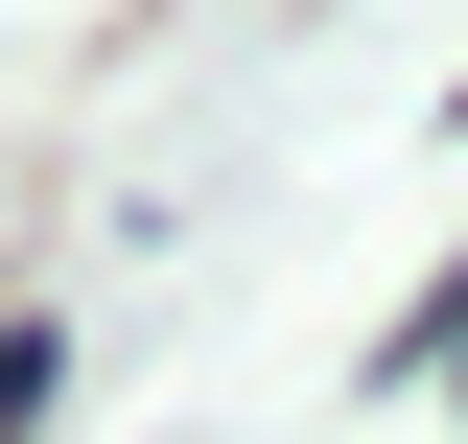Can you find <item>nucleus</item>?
I'll return each mask as SVG.
<instances>
[{
  "label": "nucleus",
  "mask_w": 468,
  "mask_h": 444,
  "mask_svg": "<svg viewBox=\"0 0 468 444\" xmlns=\"http://www.w3.org/2000/svg\"><path fill=\"white\" fill-rule=\"evenodd\" d=\"M48 375H70V351L24 328V304H0V444H48Z\"/></svg>",
  "instance_id": "f257e3e1"
}]
</instances>
